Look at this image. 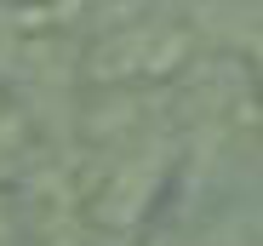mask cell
<instances>
[{"instance_id": "obj_1", "label": "cell", "mask_w": 263, "mask_h": 246, "mask_svg": "<svg viewBox=\"0 0 263 246\" xmlns=\"http://www.w3.org/2000/svg\"><path fill=\"white\" fill-rule=\"evenodd\" d=\"M183 40L189 29L178 17H132L120 29V40L109 34L103 46H98V74H160L166 63H178L183 58Z\"/></svg>"}]
</instances>
